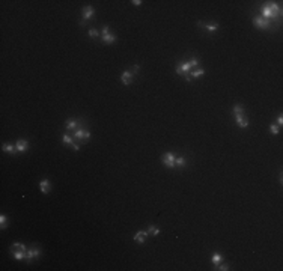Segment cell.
I'll return each mask as SVG.
<instances>
[{
	"mask_svg": "<svg viewBox=\"0 0 283 271\" xmlns=\"http://www.w3.org/2000/svg\"><path fill=\"white\" fill-rule=\"evenodd\" d=\"M199 65V59H196V57H193L191 60H188V62H181L179 65L176 66V74L178 75H185V74H188L190 72V70L191 68H194V66H197Z\"/></svg>",
	"mask_w": 283,
	"mask_h": 271,
	"instance_id": "1",
	"label": "cell"
},
{
	"mask_svg": "<svg viewBox=\"0 0 283 271\" xmlns=\"http://www.w3.org/2000/svg\"><path fill=\"white\" fill-rule=\"evenodd\" d=\"M277 12H280V8L276 5V3H271L270 2V5H266V6H264L262 8V18H265V20H273V18L277 15Z\"/></svg>",
	"mask_w": 283,
	"mask_h": 271,
	"instance_id": "2",
	"label": "cell"
},
{
	"mask_svg": "<svg viewBox=\"0 0 283 271\" xmlns=\"http://www.w3.org/2000/svg\"><path fill=\"white\" fill-rule=\"evenodd\" d=\"M161 160H163V164H164L166 167H169V169L176 167V164H175V161H176V155H175L173 152H167V154H164V155L161 157Z\"/></svg>",
	"mask_w": 283,
	"mask_h": 271,
	"instance_id": "3",
	"label": "cell"
},
{
	"mask_svg": "<svg viewBox=\"0 0 283 271\" xmlns=\"http://www.w3.org/2000/svg\"><path fill=\"white\" fill-rule=\"evenodd\" d=\"M74 139H75V140H81V142H88L89 139H90V133H89L88 130L78 128V130H75V133H74Z\"/></svg>",
	"mask_w": 283,
	"mask_h": 271,
	"instance_id": "4",
	"label": "cell"
},
{
	"mask_svg": "<svg viewBox=\"0 0 283 271\" xmlns=\"http://www.w3.org/2000/svg\"><path fill=\"white\" fill-rule=\"evenodd\" d=\"M93 14H95V9H93L92 6H85V8H83V20L80 21V24L85 26L86 21H89V20L93 18Z\"/></svg>",
	"mask_w": 283,
	"mask_h": 271,
	"instance_id": "5",
	"label": "cell"
},
{
	"mask_svg": "<svg viewBox=\"0 0 283 271\" xmlns=\"http://www.w3.org/2000/svg\"><path fill=\"white\" fill-rule=\"evenodd\" d=\"M115 41H116V36L111 35V33L108 32V26H104V27H103V42L108 45V44H113Z\"/></svg>",
	"mask_w": 283,
	"mask_h": 271,
	"instance_id": "6",
	"label": "cell"
},
{
	"mask_svg": "<svg viewBox=\"0 0 283 271\" xmlns=\"http://www.w3.org/2000/svg\"><path fill=\"white\" fill-rule=\"evenodd\" d=\"M253 24H255L258 29H264V30L270 27V21L265 20V18H262V17H255L253 18Z\"/></svg>",
	"mask_w": 283,
	"mask_h": 271,
	"instance_id": "7",
	"label": "cell"
},
{
	"mask_svg": "<svg viewBox=\"0 0 283 271\" xmlns=\"http://www.w3.org/2000/svg\"><path fill=\"white\" fill-rule=\"evenodd\" d=\"M39 256H41V250H39L38 247L30 249V250H27V252H26V261H27V264H30L33 259L39 258Z\"/></svg>",
	"mask_w": 283,
	"mask_h": 271,
	"instance_id": "8",
	"label": "cell"
},
{
	"mask_svg": "<svg viewBox=\"0 0 283 271\" xmlns=\"http://www.w3.org/2000/svg\"><path fill=\"white\" fill-rule=\"evenodd\" d=\"M121 80H122V83H124L125 86H130V85L133 83V72L124 71L122 75H121Z\"/></svg>",
	"mask_w": 283,
	"mask_h": 271,
	"instance_id": "9",
	"label": "cell"
},
{
	"mask_svg": "<svg viewBox=\"0 0 283 271\" xmlns=\"http://www.w3.org/2000/svg\"><path fill=\"white\" fill-rule=\"evenodd\" d=\"M15 148H17L18 152H26L27 148H29V143H27V140L20 139V140H17V143H15Z\"/></svg>",
	"mask_w": 283,
	"mask_h": 271,
	"instance_id": "10",
	"label": "cell"
},
{
	"mask_svg": "<svg viewBox=\"0 0 283 271\" xmlns=\"http://www.w3.org/2000/svg\"><path fill=\"white\" fill-rule=\"evenodd\" d=\"M39 188L42 194H48L50 193V181L48 179H42L39 182Z\"/></svg>",
	"mask_w": 283,
	"mask_h": 271,
	"instance_id": "11",
	"label": "cell"
},
{
	"mask_svg": "<svg viewBox=\"0 0 283 271\" xmlns=\"http://www.w3.org/2000/svg\"><path fill=\"white\" fill-rule=\"evenodd\" d=\"M235 119H236V124H238L240 128H247L248 126V119L247 118H244L243 115H236V116H235Z\"/></svg>",
	"mask_w": 283,
	"mask_h": 271,
	"instance_id": "12",
	"label": "cell"
},
{
	"mask_svg": "<svg viewBox=\"0 0 283 271\" xmlns=\"http://www.w3.org/2000/svg\"><path fill=\"white\" fill-rule=\"evenodd\" d=\"M146 236H148V231H140V232H137V234L134 235V241L139 243V244H145Z\"/></svg>",
	"mask_w": 283,
	"mask_h": 271,
	"instance_id": "13",
	"label": "cell"
},
{
	"mask_svg": "<svg viewBox=\"0 0 283 271\" xmlns=\"http://www.w3.org/2000/svg\"><path fill=\"white\" fill-rule=\"evenodd\" d=\"M26 252L27 250H11V254L14 256L15 261H23L26 259Z\"/></svg>",
	"mask_w": 283,
	"mask_h": 271,
	"instance_id": "14",
	"label": "cell"
},
{
	"mask_svg": "<svg viewBox=\"0 0 283 271\" xmlns=\"http://www.w3.org/2000/svg\"><path fill=\"white\" fill-rule=\"evenodd\" d=\"M199 26L205 27L208 32H217V29H218V24H217V23H209V24H202V23H199Z\"/></svg>",
	"mask_w": 283,
	"mask_h": 271,
	"instance_id": "15",
	"label": "cell"
},
{
	"mask_svg": "<svg viewBox=\"0 0 283 271\" xmlns=\"http://www.w3.org/2000/svg\"><path fill=\"white\" fill-rule=\"evenodd\" d=\"M2 149H3V152H9V154H15V151H17V148L11 143H3Z\"/></svg>",
	"mask_w": 283,
	"mask_h": 271,
	"instance_id": "16",
	"label": "cell"
},
{
	"mask_svg": "<svg viewBox=\"0 0 283 271\" xmlns=\"http://www.w3.org/2000/svg\"><path fill=\"white\" fill-rule=\"evenodd\" d=\"M188 74L191 75V78H199V77H202V75L205 74V70H203V68H197V70L188 72Z\"/></svg>",
	"mask_w": 283,
	"mask_h": 271,
	"instance_id": "17",
	"label": "cell"
},
{
	"mask_svg": "<svg viewBox=\"0 0 283 271\" xmlns=\"http://www.w3.org/2000/svg\"><path fill=\"white\" fill-rule=\"evenodd\" d=\"M211 261H212V264H214V265H218V264L223 261V256H221L220 253H214V254H212V258H211Z\"/></svg>",
	"mask_w": 283,
	"mask_h": 271,
	"instance_id": "18",
	"label": "cell"
},
{
	"mask_svg": "<svg viewBox=\"0 0 283 271\" xmlns=\"http://www.w3.org/2000/svg\"><path fill=\"white\" fill-rule=\"evenodd\" d=\"M148 235H154V236L160 235V228L154 226V224H151V226L148 228Z\"/></svg>",
	"mask_w": 283,
	"mask_h": 271,
	"instance_id": "19",
	"label": "cell"
},
{
	"mask_svg": "<svg viewBox=\"0 0 283 271\" xmlns=\"http://www.w3.org/2000/svg\"><path fill=\"white\" fill-rule=\"evenodd\" d=\"M77 125H78V122H77L75 119H68L65 126H66L68 130H74V128H77Z\"/></svg>",
	"mask_w": 283,
	"mask_h": 271,
	"instance_id": "20",
	"label": "cell"
},
{
	"mask_svg": "<svg viewBox=\"0 0 283 271\" xmlns=\"http://www.w3.org/2000/svg\"><path fill=\"white\" fill-rule=\"evenodd\" d=\"M9 250H26V246L21 244V243H14V244L11 246Z\"/></svg>",
	"mask_w": 283,
	"mask_h": 271,
	"instance_id": "21",
	"label": "cell"
},
{
	"mask_svg": "<svg viewBox=\"0 0 283 271\" xmlns=\"http://www.w3.org/2000/svg\"><path fill=\"white\" fill-rule=\"evenodd\" d=\"M62 142L65 145H71V146H72V145H74V139L70 137L68 134H63V136H62Z\"/></svg>",
	"mask_w": 283,
	"mask_h": 271,
	"instance_id": "22",
	"label": "cell"
},
{
	"mask_svg": "<svg viewBox=\"0 0 283 271\" xmlns=\"http://www.w3.org/2000/svg\"><path fill=\"white\" fill-rule=\"evenodd\" d=\"M6 226H8V218H6L5 214H2L0 216V228L2 229H6Z\"/></svg>",
	"mask_w": 283,
	"mask_h": 271,
	"instance_id": "23",
	"label": "cell"
},
{
	"mask_svg": "<svg viewBox=\"0 0 283 271\" xmlns=\"http://www.w3.org/2000/svg\"><path fill=\"white\" fill-rule=\"evenodd\" d=\"M175 164H176V167H184V166L187 164V161H185V158H184V157H176Z\"/></svg>",
	"mask_w": 283,
	"mask_h": 271,
	"instance_id": "24",
	"label": "cell"
},
{
	"mask_svg": "<svg viewBox=\"0 0 283 271\" xmlns=\"http://www.w3.org/2000/svg\"><path fill=\"white\" fill-rule=\"evenodd\" d=\"M233 115H243V106L241 104H235L233 106Z\"/></svg>",
	"mask_w": 283,
	"mask_h": 271,
	"instance_id": "25",
	"label": "cell"
},
{
	"mask_svg": "<svg viewBox=\"0 0 283 271\" xmlns=\"http://www.w3.org/2000/svg\"><path fill=\"white\" fill-rule=\"evenodd\" d=\"M270 131H271V134L277 136V134H279V131H280V128H279V125H276V124H271V126H270Z\"/></svg>",
	"mask_w": 283,
	"mask_h": 271,
	"instance_id": "26",
	"label": "cell"
},
{
	"mask_svg": "<svg viewBox=\"0 0 283 271\" xmlns=\"http://www.w3.org/2000/svg\"><path fill=\"white\" fill-rule=\"evenodd\" d=\"M89 36H90V38H98V36H100V32H98L96 29H90V30H89Z\"/></svg>",
	"mask_w": 283,
	"mask_h": 271,
	"instance_id": "27",
	"label": "cell"
},
{
	"mask_svg": "<svg viewBox=\"0 0 283 271\" xmlns=\"http://www.w3.org/2000/svg\"><path fill=\"white\" fill-rule=\"evenodd\" d=\"M217 270H220V271H228V270H229V265H228V264H226V265H220V267H218Z\"/></svg>",
	"mask_w": 283,
	"mask_h": 271,
	"instance_id": "28",
	"label": "cell"
},
{
	"mask_svg": "<svg viewBox=\"0 0 283 271\" xmlns=\"http://www.w3.org/2000/svg\"><path fill=\"white\" fill-rule=\"evenodd\" d=\"M282 124H283V118H282V115H280V116L277 118V124H276V125H279V126H280Z\"/></svg>",
	"mask_w": 283,
	"mask_h": 271,
	"instance_id": "29",
	"label": "cell"
},
{
	"mask_svg": "<svg viewBox=\"0 0 283 271\" xmlns=\"http://www.w3.org/2000/svg\"><path fill=\"white\" fill-rule=\"evenodd\" d=\"M131 3H133L134 6H140V5H142V2H140V0H134V2H131Z\"/></svg>",
	"mask_w": 283,
	"mask_h": 271,
	"instance_id": "30",
	"label": "cell"
},
{
	"mask_svg": "<svg viewBox=\"0 0 283 271\" xmlns=\"http://www.w3.org/2000/svg\"><path fill=\"white\" fill-rule=\"evenodd\" d=\"M139 70H140V66H139V65H134V66H133V71L134 72H139Z\"/></svg>",
	"mask_w": 283,
	"mask_h": 271,
	"instance_id": "31",
	"label": "cell"
}]
</instances>
